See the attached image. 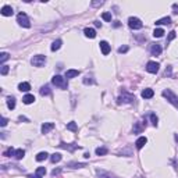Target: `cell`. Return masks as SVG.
Wrapping results in <instances>:
<instances>
[{
  "mask_svg": "<svg viewBox=\"0 0 178 178\" xmlns=\"http://www.w3.org/2000/svg\"><path fill=\"white\" fill-rule=\"evenodd\" d=\"M17 23L20 24L21 27H24V28H29L31 27V21H29V18L27 17L25 13H20L17 16Z\"/></svg>",
  "mask_w": 178,
  "mask_h": 178,
  "instance_id": "cell-1",
  "label": "cell"
},
{
  "mask_svg": "<svg viewBox=\"0 0 178 178\" xmlns=\"http://www.w3.org/2000/svg\"><path fill=\"white\" fill-rule=\"evenodd\" d=\"M52 82H53V85L59 86V88H61V89H67V81H65V78H63L61 75H54L52 78Z\"/></svg>",
  "mask_w": 178,
  "mask_h": 178,
  "instance_id": "cell-2",
  "label": "cell"
},
{
  "mask_svg": "<svg viewBox=\"0 0 178 178\" xmlns=\"http://www.w3.org/2000/svg\"><path fill=\"white\" fill-rule=\"evenodd\" d=\"M163 96H164V98H167V100L170 102L171 104H174V106H177V107H178V98L173 92H171L170 89L163 91Z\"/></svg>",
  "mask_w": 178,
  "mask_h": 178,
  "instance_id": "cell-3",
  "label": "cell"
},
{
  "mask_svg": "<svg viewBox=\"0 0 178 178\" xmlns=\"http://www.w3.org/2000/svg\"><path fill=\"white\" fill-rule=\"evenodd\" d=\"M128 25H130V28H132V29H140L143 27L142 21H140L139 18H136V17H131L128 20Z\"/></svg>",
  "mask_w": 178,
  "mask_h": 178,
  "instance_id": "cell-4",
  "label": "cell"
},
{
  "mask_svg": "<svg viewBox=\"0 0 178 178\" xmlns=\"http://www.w3.org/2000/svg\"><path fill=\"white\" fill-rule=\"evenodd\" d=\"M31 63L35 65V67H42L45 63H46V57L45 56H42V54H38V56H33L32 57Z\"/></svg>",
  "mask_w": 178,
  "mask_h": 178,
  "instance_id": "cell-5",
  "label": "cell"
},
{
  "mask_svg": "<svg viewBox=\"0 0 178 178\" xmlns=\"http://www.w3.org/2000/svg\"><path fill=\"white\" fill-rule=\"evenodd\" d=\"M134 100H135V96L131 95V93H127L125 91L123 92V95L118 98V103H132Z\"/></svg>",
  "mask_w": 178,
  "mask_h": 178,
  "instance_id": "cell-6",
  "label": "cell"
},
{
  "mask_svg": "<svg viewBox=\"0 0 178 178\" xmlns=\"http://www.w3.org/2000/svg\"><path fill=\"white\" fill-rule=\"evenodd\" d=\"M159 67H160V64L156 61H149L146 64V70L150 72V74H156L157 71H159Z\"/></svg>",
  "mask_w": 178,
  "mask_h": 178,
  "instance_id": "cell-7",
  "label": "cell"
},
{
  "mask_svg": "<svg viewBox=\"0 0 178 178\" xmlns=\"http://www.w3.org/2000/svg\"><path fill=\"white\" fill-rule=\"evenodd\" d=\"M99 45H100V50H102V53L104 54V56H107V54L110 53V50H111L110 45H108V43L106 42V40H102V42L99 43Z\"/></svg>",
  "mask_w": 178,
  "mask_h": 178,
  "instance_id": "cell-8",
  "label": "cell"
},
{
  "mask_svg": "<svg viewBox=\"0 0 178 178\" xmlns=\"http://www.w3.org/2000/svg\"><path fill=\"white\" fill-rule=\"evenodd\" d=\"M0 13H1V16H4V17H10V16L14 14V11H13V7H11V6H3Z\"/></svg>",
  "mask_w": 178,
  "mask_h": 178,
  "instance_id": "cell-9",
  "label": "cell"
},
{
  "mask_svg": "<svg viewBox=\"0 0 178 178\" xmlns=\"http://www.w3.org/2000/svg\"><path fill=\"white\" fill-rule=\"evenodd\" d=\"M150 53L153 54V56H159V54L162 53V46L157 45V43H152L150 45Z\"/></svg>",
  "mask_w": 178,
  "mask_h": 178,
  "instance_id": "cell-10",
  "label": "cell"
},
{
  "mask_svg": "<svg viewBox=\"0 0 178 178\" xmlns=\"http://www.w3.org/2000/svg\"><path fill=\"white\" fill-rule=\"evenodd\" d=\"M153 95H155V92H153V89H143L142 91V98L143 99H152L153 98Z\"/></svg>",
  "mask_w": 178,
  "mask_h": 178,
  "instance_id": "cell-11",
  "label": "cell"
},
{
  "mask_svg": "<svg viewBox=\"0 0 178 178\" xmlns=\"http://www.w3.org/2000/svg\"><path fill=\"white\" fill-rule=\"evenodd\" d=\"M146 143H147L146 136H140V138H138V139H136V142H135V145H136V147H138V149H142V147L145 146Z\"/></svg>",
  "mask_w": 178,
  "mask_h": 178,
  "instance_id": "cell-12",
  "label": "cell"
},
{
  "mask_svg": "<svg viewBox=\"0 0 178 178\" xmlns=\"http://www.w3.org/2000/svg\"><path fill=\"white\" fill-rule=\"evenodd\" d=\"M79 75V71L78 70H67L65 71V78L67 79H71V78H75Z\"/></svg>",
  "mask_w": 178,
  "mask_h": 178,
  "instance_id": "cell-13",
  "label": "cell"
},
{
  "mask_svg": "<svg viewBox=\"0 0 178 178\" xmlns=\"http://www.w3.org/2000/svg\"><path fill=\"white\" fill-rule=\"evenodd\" d=\"M98 175H99V178H117L111 173H107V171H103V170H98Z\"/></svg>",
  "mask_w": 178,
  "mask_h": 178,
  "instance_id": "cell-14",
  "label": "cell"
},
{
  "mask_svg": "<svg viewBox=\"0 0 178 178\" xmlns=\"http://www.w3.org/2000/svg\"><path fill=\"white\" fill-rule=\"evenodd\" d=\"M84 33H85L86 38H96V31L93 29V28H85V31H84Z\"/></svg>",
  "mask_w": 178,
  "mask_h": 178,
  "instance_id": "cell-15",
  "label": "cell"
},
{
  "mask_svg": "<svg viewBox=\"0 0 178 178\" xmlns=\"http://www.w3.org/2000/svg\"><path fill=\"white\" fill-rule=\"evenodd\" d=\"M53 128H54L53 123H45V124L42 125V132H43V134H47V132L52 131Z\"/></svg>",
  "mask_w": 178,
  "mask_h": 178,
  "instance_id": "cell-16",
  "label": "cell"
},
{
  "mask_svg": "<svg viewBox=\"0 0 178 178\" xmlns=\"http://www.w3.org/2000/svg\"><path fill=\"white\" fill-rule=\"evenodd\" d=\"M171 23V18L170 17H164V18H160V20H157L156 21V25H168Z\"/></svg>",
  "mask_w": 178,
  "mask_h": 178,
  "instance_id": "cell-17",
  "label": "cell"
},
{
  "mask_svg": "<svg viewBox=\"0 0 178 178\" xmlns=\"http://www.w3.org/2000/svg\"><path fill=\"white\" fill-rule=\"evenodd\" d=\"M23 102L25 104H31V103L35 102V96H33V95H25L23 98Z\"/></svg>",
  "mask_w": 178,
  "mask_h": 178,
  "instance_id": "cell-18",
  "label": "cell"
},
{
  "mask_svg": "<svg viewBox=\"0 0 178 178\" xmlns=\"http://www.w3.org/2000/svg\"><path fill=\"white\" fill-rule=\"evenodd\" d=\"M18 89H20L21 92H28V91L31 89V85H29L28 82H21V84L18 85Z\"/></svg>",
  "mask_w": 178,
  "mask_h": 178,
  "instance_id": "cell-19",
  "label": "cell"
},
{
  "mask_svg": "<svg viewBox=\"0 0 178 178\" xmlns=\"http://www.w3.org/2000/svg\"><path fill=\"white\" fill-rule=\"evenodd\" d=\"M24 156H25V150H23V149H17L16 153H14V157H16L17 160H21V159H24Z\"/></svg>",
  "mask_w": 178,
  "mask_h": 178,
  "instance_id": "cell-20",
  "label": "cell"
},
{
  "mask_svg": "<svg viewBox=\"0 0 178 178\" xmlns=\"http://www.w3.org/2000/svg\"><path fill=\"white\" fill-rule=\"evenodd\" d=\"M47 153L46 152H40V153H38V155H36V157H35V159H36V162H43V160H46L47 159Z\"/></svg>",
  "mask_w": 178,
  "mask_h": 178,
  "instance_id": "cell-21",
  "label": "cell"
},
{
  "mask_svg": "<svg viewBox=\"0 0 178 178\" xmlns=\"http://www.w3.org/2000/svg\"><path fill=\"white\" fill-rule=\"evenodd\" d=\"M61 40L59 39V40H54L53 43H52V52H56V50H59L60 47H61Z\"/></svg>",
  "mask_w": 178,
  "mask_h": 178,
  "instance_id": "cell-22",
  "label": "cell"
},
{
  "mask_svg": "<svg viewBox=\"0 0 178 178\" xmlns=\"http://www.w3.org/2000/svg\"><path fill=\"white\" fill-rule=\"evenodd\" d=\"M7 107L10 108V110H13V108L16 107V99L14 98H7Z\"/></svg>",
  "mask_w": 178,
  "mask_h": 178,
  "instance_id": "cell-23",
  "label": "cell"
},
{
  "mask_svg": "<svg viewBox=\"0 0 178 178\" xmlns=\"http://www.w3.org/2000/svg\"><path fill=\"white\" fill-rule=\"evenodd\" d=\"M163 35H164V29L163 28H156L155 31H153V36L155 38H162Z\"/></svg>",
  "mask_w": 178,
  "mask_h": 178,
  "instance_id": "cell-24",
  "label": "cell"
},
{
  "mask_svg": "<svg viewBox=\"0 0 178 178\" xmlns=\"http://www.w3.org/2000/svg\"><path fill=\"white\" fill-rule=\"evenodd\" d=\"M61 160V155L60 153H54V155L50 156V162L52 163H59Z\"/></svg>",
  "mask_w": 178,
  "mask_h": 178,
  "instance_id": "cell-25",
  "label": "cell"
},
{
  "mask_svg": "<svg viewBox=\"0 0 178 178\" xmlns=\"http://www.w3.org/2000/svg\"><path fill=\"white\" fill-rule=\"evenodd\" d=\"M107 153H108L107 147H98L96 149V155L98 156H104V155H107Z\"/></svg>",
  "mask_w": 178,
  "mask_h": 178,
  "instance_id": "cell-26",
  "label": "cell"
},
{
  "mask_svg": "<svg viewBox=\"0 0 178 178\" xmlns=\"http://www.w3.org/2000/svg\"><path fill=\"white\" fill-rule=\"evenodd\" d=\"M59 146H60V147H63V149H68V150H71V152H72V150H75L77 147H79V146H78V145H74V146H70V145H65L64 142H61V143H60Z\"/></svg>",
  "mask_w": 178,
  "mask_h": 178,
  "instance_id": "cell-27",
  "label": "cell"
},
{
  "mask_svg": "<svg viewBox=\"0 0 178 178\" xmlns=\"http://www.w3.org/2000/svg\"><path fill=\"white\" fill-rule=\"evenodd\" d=\"M14 153H16V150H14L13 147H8L7 150H4V152H3V156H6V157H10V156H14Z\"/></svg>",
  "mask_w": 178,
  "mask_h": 178,
  "instance_id": "cell-28",
  "label": "cell"
},
{
  "mask_svg": "<svg viewBox=\"0 0 178 178\" xmlns=\"http://www.w3.org/2000/svg\"><path fill=\"white\" fill-rule=\"evenodd\" d=\"M67 130H70V131H77L78 127H77V123H74V121H71V123H68L67 124Z\"/></svg>",
  "mask_w": 178,
  "mask_h": 178,
  "instance_id": "cell-29",
  "label": "cell"
},
{
  "mask_svg": "<svg viewBox=\"0 0 178 178\" xmlns=\"http://www.w3.org/2000/svg\"><path fill=\"white\" fill-rule=\"evenodd\" d=\"M68 166H70V167H72V168H81V167H85L86 164H85V163H70Z\"/></svg>",
  "mask_w": 178,
  "mask_h": 178,
  "instance_id": "cell-30",
  "label": "cell"
},
{
  "mask_svg": "<svg viewBox=\"0 0 178 178\" xmlns=\"http://www.w3.org/2000/svg\"><path fill=\"white\" fill-rule=\"evenodd\" d=\"M49 93H50L49 86H42V88H40V95H42V96H47Z\"/></svg>",
  "mask_w": 178,
  "mask_h": 178,
  "instance_id": "cell-31",
  "label": "cell"
},
{
  "mask_svg": "<svg viewBox=\"0 0 178 178\" xmlns=\"http://www.w3.org/2000/svg\"><path fill=\"white\" fill-rule=\"evenodd\" d=\"M150 120H152V124L155 125V127H157V123H159V118H157V116H156L155 113H152V114H150Z\"/></svg>",
  "mask_w": 178,
  "mask_h": 178,
  "instance_id": "cell-32",
  "label": "cell"
},
{
  "mask_svg": "<svg viewBox=\"0 0 178 178\" xmlns=\"http://www.w3.org/2000/svg\"><path fill=\"white\" fill-rule=\"evenodd\" d=\"M8 59V53H6V52H3V53L0 54V63L1 64H4V61Z\"/></svg>",
  "mask_w": 178,
  "mask_h": 178,
  "instance_id": "cell-33",
  "label": "cell"
},
{
  "mask_svg": "<svg viewBox=\"0 0 178 178\" xmlns=\"http://www.w3.org/2000/svg\"><path fill=\"white\" fill-rule=\"evenodd\" d=\"M36 174L40 175V177L45 175V174H46V168H45V167H38V168H36Z\"/></svg>",
  "mask_w": 178,
  "mask_h": 178,
  "instance_id": "cell-34",
  "label": "cell"
},
{
  "mask_svg": "<svg viewBox=\"0 0 178 178\" xmlns=\"http://www.w3.org/2000/svg\"><path fill=\"white\" fill-rule=\"evenodd\" d=\"M102 18H103L104 21H111V14H110V13H103V14H102Z\"/></svg>",
  "mask_w": 178,
  "mask_h": 178,
  "instance_id": "cell-35",
  "label": "cell"
},
{
  "mask_svg": "<svg viewBox=\"0 0 178 178\" xmlns=\"http://www.w3.org/2000/svg\"><path fill=\"white\" fill-rule=\"evenodd\" d=\"M8 70H10L8 65H4V64H3V65H1V75H7Z\"/></svg>",
  "mask_w": 178,
  "mask_h": 178,
  "instance_id": "cell-36",
  "label": "cell"
},
{
  "mask_svg": "<svg viewBox=\"0 0 178 178\" xmlns=\"http://www.w3.org/2000/svg\"><path fill=\"white\" fill-rule=\"evenodd\" d=\"M175 36H177V33H175V31H171L170 33H168V38H167V40H168V42H171L173 39H175Z\"/></svg>",
  "mask_w": 178,
  "mask_h": 178,
  "instance_id": "cell-37",
  "label": "cell"
},
{
  "mask_svg": "<svg viewBox=\"0 0 178 178\" xmlns=\"http://www.w3.org/2000/svg\"><path fill=\"white\" fill-rule=\"evenodd\" d=\"M128 52V46H121L118 47V53H127Z\"/></svg>",
  "mask_w": 178,
  "mask_h": 178,
  "instance_id": "cell-38",
  "label": "cell"
},
{
  "mask_svg": "<svg viewBox=\"0 0 178 178\" xmlns=\"http://www.w3.org/2000/svg\"><path fill=\"white\" fill-rule=\"evenodd\" d=\"M7 123H8V120L6 118V117H3V118H1V123H0V125H1V127H6V125H7Z\"/></svg>",
  "mask_w": 178,
  "mask_h": 178,
  "instance_id": "cell-39",
  "label": "cell"
},
{
  "mask_svg": "<svg viewBox=\"0 0 178 178\" xmlns=\"http://www.w3.org/2000/svg\"><path fill=\"white\" fill-rule=\"evenodd\" d=\"M173 10H174L175 14H178V4H173Z\"/></svg>",
  "mask_w": 178,
  "mask_h": 178,
  "instance_id": "cell-40",
  "label": "cell"
},
{
  "mask_svg": "<svg viewBox=\"0 0 178 178\" xmlns=\"http://www.w3.org/2000/svg\"><path fill=\"white\" fill-rule=\"evenodd\" d=\"M28 178H42V177L38 175V174H35V175H28Z\"/></svg>",
  "mask_w": 178,
  "mask_h": 178,
  "instance_id": "cell-41",
  "label": "cell"
},
{
  "mask_svg": "<svg viewBox=\"0 0 178 178\" xmlns=\"http://www.w3.org/2000/svg\"><path fill=\"white\" fill-rule=\"evenodd\" d=\"M171 74V67H168L167 70H166V75H170Z\"/></svg>",
  "mask_w": 178,
  "mask_h": 178,
  "instance_id": "cell-42",
  "label": "cell"
},
{
  "mask_svg": "<svg viewBox=\"0 0 178 178\" xmlns=\"http://www.w3.org/2000/svg\"><path fill=\"white\" fill-rule=\"evenodd\" d=\"M20 120H21V121H23V120H24V121H28V120H27L24 116H20Z\"/></svg>",
  "mask_w": 178,
  "mask_h": 178,
  "instance_id": "cell-43",
  "label": "cell"
},
{
  "mask_svg": "<svg viewBox=\"0 0 178 178\" xmlns=\"http://www.w3.org/2000/svg\"><path fill=\"white\" fill-rule=\"evenodd\" d=\"M95 25H96V27H102V24L99 23V21H95Z\"/></svg>",
  "mask_w": 178,
  "mask_h": 178,
  "instance_id": "cell-44",
  "label": "cell"
},
{
  "mask_svg": "<svg viewBox=\"0 0 178 178\" xmlns=\"http://www.w3.org/2000/svg\"><path fill=\"white\" fill-rule=\"evenodd\" d=\"M59 173H60V170H54V171H53V175H56V174H59Z\"/></svg>",
  "mask_w": 178,
  "mask_h": 178,
  "instance_id": "cell-45",
  "label": "cell"
},
{
  "mask_svg": "<svg viewBox=\"0 0 178 178\" xmlns=\"http://www.w3.org/2000/svg\"><path fill=\"white\" fill-rule=\"evenodd\" d=\"M175 140H177V142H178V135H175Z\"/></svg>",
  "mask_w": 178,
  "mask_h": 178,
  "instance_id": "cell-46",
  "label": "cell"
}]
</instances>
